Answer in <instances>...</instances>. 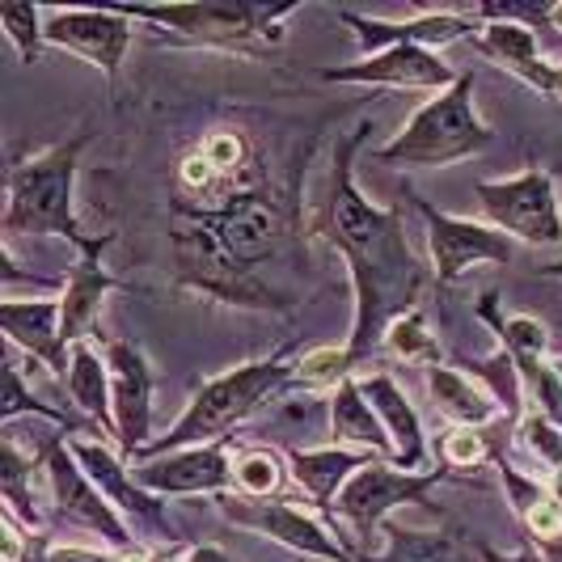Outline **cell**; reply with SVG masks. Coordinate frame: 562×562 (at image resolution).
<instances>
[{
	"instance_id": "cell-48",
	"label": "cell",
	"mask_w": 562,
	"mask_h": 562,
	"mask_svg": "<svg viewBox=\"0 0 562 562\" xmlns=\"http://www.w3.org/2000/svg\"><path fill=\"white\" fill-rule=\"evenodd\" d=\"M550 30H562V4H550Z\"/></svg>"
},
{
	"instance_id": "cell-44",
	"label": "cell",
	"mask_w": 562,
	"mask_h": 562,
	"mask_svg": "<svg viewBox=\"0 0 562 562\" xmlns=\"http://www.w3.org/2000/svg\"><path fill=\"white\" fill-rule=\"evenodd\" d=\"M474 550H479L482 562H541V554H537L533 541H529L525 550H516V554H499V550H491L486 541H474Z\"/></svg>"
},
{
	"instance_id": "cell-43",
	"label": "cell",
	"mask_w": 562,
	"mask_h": 562,
	"mask_svg": "<svg viewBox=\"0 0 562 562\" xmlns=\"http://www.w3.org/2000/svg\"><path fill=\"white\" fill-rule=\"evenodd\" d=\"M22 550H26V541H22V529H18V516H0V554L4 562H22Z\"/></svg>"
},
{
	"instance_id": "cell-27",
	"label": "cell",
	"mask_w": 562,
	"mask_h": 562,
	"mask_svg": "<svg viewBox=\"0 0 562 562\" xmlns=\"http://www.w3.org/2000/svg\"><path fill=\"white\" fill-rule=\"evenodd\" d=\"M479 317L499 335V347L512 351V360H541V356L550 351V330H546L537 317L499 310V292H486V296H482Z\"/></svg>"
},
{
	"instance_id": "cell-7",
	"label": "cell",
	"mask_w": 562,
	"mask_h": 562,
	"mask_svg": "<svg viewBox=\"0 0 562 562\" xmlns=\"http://www.w3.org/2000/svg\"><path fill=\"white\" fill-rule=\"evenodd\" d=\"M486 225L525 246H562V195L541 166H529L504 182H474Z\"/></svg>"
},
{
	"instance_id": "cell-2",
	"label": "cell",
	"mask_w": 562,
	"mask_h": 562,
	"mask_svg": "<svg viewBox=\"0 0 562 562\" xmlns=\"http://www.w3.org/2000/svg\"><path fill=\"white\" fill-rule=\"evenodd\" d=\"M85 132L9 169V203H4V241L13 237H64L77 254L102 246L106 237H89L77 221V166L85 153Z\"/></svg>"
},
{
	"instance_id": "cell-38",
	"label": "cell",
	"mask_w": 562,
	"mask_h": 562,
	"mask_svg": "<svg viewBox=\"0 0 562 562\" xmlns=\"http://www.w3.org/2000/svg\"><path fill=\"white\" fill-rule=\"evenodd\" d=\"M440 457H445V470H474L482 461H495V449L482 436V427H452L440 440Z\"/></svg>"
},
{
	"instance_id": "cell-35",
	"label": "cell",
	"mask_w": 562,
	"mask_h": 562,
	"mask_svg": "<svg viewBox=\"0 0 562 562\" xmlns=\"http://www.w3.org/2000/svg\"><path fill=\"white\" fill-rule=\"evenodd\" d=\"M0 26L9 34V43L18 47L22 64H34L47 47V13L38 4H18V0H4L0 4Z\"/></svg>"
},
{
	"instance_id": "cell-47",
	"label": "cell",
	"mask_w": 562,
	"mask_h": 562,
	"mask_svg": "<svg viewBox=\"0 0 562 562\" xmlns=\"http://www.w3.org/2000/svg\"><path fill=\"white\" fill-rule=\"evenodd\" d=\"M114 562H148V554H140V550H123V554H114Z\"/></svg>"
},
{
	"instance_id": "cell-42",
	"label": "cell",
	"mask_w": 562,
	"mask_h": 562,
	"mask_svg": "<svg viewBox=\"0 0 562 562\" xmlns=\"http://www.w3.org/2000/svg\"><path fill=\"white\" fill-rule=\"evenodd\" d=\"M43 562H114V554L93 550V546H72V541H52Z\"/></svg>"
},
{
	"instance_id": "cell-24",
	"label": "cell",
	"mask_w": 562,
	"mask_h": 562,
	"mask_svg": "<svg viewBox=\"0 0 562 562\" xmlns=\"http://www.w3.org/2000/svg\"><path fill=\"white\" fill-rule=\"evenodd\" d=\"M68 397L81 406V415L102 423V431L114 440V415H111V364L106 351H98L89 338L68 347V372H64Z\"/></svg>"
},
{
	"instance_id": "cell-49",
	"label": "cell",
	"mask_w": 562,
	"mask_h": 562,
	"mask_svg": "<svg viewBox=\"0 0 562 562\" xmlns=\"http://www.w3.org/2000/svg\"><path fill=\"white\" fill-rule=\"evenodd\" d=\"M541 276H562V262H550V267H546Z\"/></svg>"
},
{
	"instance_id": "cell-36",
	"label": "cell",
	"mask_w": 562,
	"mask_h": 562,
	"mask_svg": "<svg viewBox=\"0 0 562 562\" xmlns=\"http://www.w3.org/2000/svg\"><path fill=\"white\" fill-rule=\"evenodd\" d=\"M385 347L394 351L397 360H406V364H440V342L427 330L423 310H411L406 317H397L394 326H390V335H385Z\"/></svg>"
},
{
	"instance_id": "cell-10",
	"label": "cell",
	"mask_w": 562,
	"mask_h": 562,
	"mask_svg": "<svg viewBox=\"0 0 562 562\" xmlns=\"http://www.w3.org/2000/svg\"><path fill=\"white\" fill-rule=\"evenodd\" d=\"M178 212L203 221L241 267L267 262V258L276 254V246H280V212H276V203L262 195V191L225 187L221 195H212L203 207L178 203Z\"/></svg>"
},
{
	"instance_id": "cell-21",
	"label": "cell",
	"mask_w": 562,
	"mask_h": 562,
	"mask_svg": "<svg viewBox=\"0 0 562 562\" xmlns=\"http://www.w3.org/2000/svg\"><path fill=\"white\" fill-rule=\"evenodd\" d=\"M0 326L18 351H26L34 364H47L56 376L68 372V342L59 330V301H4Z\"/></svg>"
},
{
	"instance_id": "cell-15",
	"label": "cell",
	"mask_w": 562,
	"mask_h": 562,
	"mask_svg": "<svg viewBox=\"0 0 562 562\" xmlns=\"http://www.w3.org/2000/svg\"><path fill=\"white\" fill-rule=\"evenodd\" d=\"M228 445L233 440H216V445H195V449L153 457V461L132 465V479L157 499H166V495H228L233 491Z\"/></svg>"
},
{
	"instance_id": "cell-26",
	"label": "cell",
	"mask_w": 562,
	"mask_h": 562,
	"mask_svg": "<svg viewBox=\"0 0 562 562\" xmlns=\"http://www.w3.org/2000/svg\"><path fill=\"white\" fill-rule=\"evenodd\" d=\"M34 474H43V452L26 457V452L4 436V445H0V495H4V512L9 516H22L30 533L43 525V516L34 507V491H30Z\"/></svg>"
},
{
	"instance_id": "cell-11",
	"label": "cell",
	"mask_w": 562,
	"mask_h": 562,
	"mask_svg": "<svg viewBox=\"0 0 562 562\" xmlns=\"http://www.w3.org/2000/svg\"><path fill=\"white\" fill-rule=\"evenodd\" d=\"M43 482H47V495L56 504V516L68 520V525H81L89 533H98L111 550H132V529L127 520L111 507V499L93 486V479L81 470V461L68 449V436L64 440H52L43 449Z\"/></svg>"
},
{
	"instance_id": "cell-12",
	"label": "cell",
	"mask_w": 562,
	"mask_h": 562,
	"mask_svg": "<svg viewBox=\"0 0 562 562\" xmlns=\"http://www.w3.org/2000/svg\"><path fill=\"white\" fill-rule=\"evenodd\" d=\"M406 199L419 207L423 225H427V250H431V267H436V280L440 283H457L479 262H512L516 258L512 237H504L499 228L479 225V221H461V216H449V212H436L411 187H406Z\"/></svg>"
},
{
	"instance_id": "cell-6",
	"label": "cell",
	"mask_w": 562,
	"mask_h": 562,
	"mask_svg": "<svg viewBox=\"0 0 562 562\" xmlns=\"http://www.w3.org/2000/svg\"><path fill=\"white\" fill-rule=\"evenodd\" d=\"M169 241H173V267H178V283L182 288H191L199 296H212L221 305H237V310L288 313L280 292L271 283L258 280L250 267H241L203 221L182 216V225L169 233Z\"/></svg>"
},
{
	"instance_id": "cell-29",
	"label": "cell",
	"mask_w": 562,
	"mask_h": 562,
	"mask_svg": "<svg viewBox=\"0 0 562 562\" xmlns=\"http://www.w3.org/2000/svg\"><path fill=\"white\" fill-rule=\"evenodd\" d=\"M461 372H470L482 390L495 397L499 415H507V423H516V427H520V419H525V402H529V397H525L520 368H516V360H512V351H507V347H499V351H495V356H486V360H465Z\"/></svg>"
},
{
	"instance_id": "cell-16",
	"label": "cell",
	"mask_w": 562,
	"mask_h": 562,
	"mask_svg": "<svg viewBox=\"0 0 562 562\" xmlns=\"http://www.w3.org/2000/svg\"><path fill=\"white\" fill-rule=\"evenodd\" d=\"M47 13V47L72 52L106 72V81L119 77L123 52L132 43V18L119 9H43Z\"/></svg>"
},
{
	"instance_id": "cell-3",
	"label": "cell",
	"mask_w": 562,
	"mask_h": 562,
	"mask_svg": "<svg viewBox=\"0 0 562 562\" xmlns=\"http://www.w3.org/2000/svg\"><path fill=\"white\" fill-rule=\"evenodd\" d=\"M292 372H296V364H283V356H271V360H250V364H237L228 368V372H221V376H212V381H203L195 394H191V402H187V411L178 415V423L169 427L161 440H153L132 465L153 461V457H166V452H178V449H195V445L225 440L228 431L237 423L250 419L267 397L292 385Z\"/></svg>"
},
{
	"instance_id": "cell-46",
	"label": "cell",
	"mask_w": 562,
	"mask_h": 562,
	"mask_svg": "<svg viewBox=\"0 0 562 562\" xmlns=\"http://www.w3.org/2000/svg\"><path fill=\"white\" fill-rule=\"evenodd\" d=\"M148 562H187V550L182 546H161V550H153Z\"/></svg>"
},
{
	"instance_id": "cell-40",
	"label": "cell",
	"mask_w": 562,
	"mask_h": 562,
	"mask_svg": "<svg viewBox=\"0 0 562 562\" xmlns=\"http://www.w3.org/2000/svg\"><path fill=\"white\" fill-rule=\"evenodd\" d=\"M199 153L212 161V169H216L221 178H233L237 169L246 166V140H241L237 132H212Z\"/></svg>"
},
{
	"instance_id": "cell-8",
	"label": "cell",
	"mask_w": 562,
	"mask_h": 562,
	"mask_svg": "<svg viewBox=\"0 0 562 562\" xmlns=\"http://www.w3.org/2000/svg\"><path fill=\"white\" fill-rule=\"evenodd\" d=\"M445 479H449L445 470H436V474H406L397 465L372 461V465H364L356 479L338 491L330 512L356 533V554H364V546L376 541L381 525L390 520L394 507L402 504L431 507V486H440Z\"/></svg>"
},
{
	"instance_id": "cell-5",
	"label": "cell",
	"mask_w": 562,
	"mask_h": 562,
	"mask_svg": "<svg viewBox=\"0 0 562 562\" xmlns=\"http://www.w3.org/2000/svg\"><path fill=\"white\" fill-rule=\"evenodd\" d=\"M123 18L148 22L157 30H169L173 43L187 47H225V52H250L254 43H280V22L296 4H114Z\"/></svg>"
},
{
	"instance_id": "cell-23",
	"label": "cell",
	"mask_w": 562,
	"mask_h": 562,
	"mask_svg": "<svg viewBox=\"0 0 562 562\" xmlns=\"http://www.w3.org/2000/svg\"><path fill=\"white\" fill-rule=\"evenodd\" d=\"M330 440L338 449L372 452V457H390L394 461V440H390L385 423L376 419L372 402L360 390V376H347L330 394Z\"/></svg>"
},
{
	"instance_id": "cell-37",
	"label": "cell",
	"mask_w": 562,
	"mask_h": 562,
	"mask_svg": "<svg viewBox=\"0 0 562 562\" xmlns=\"http://www.w3.org/2000/svg\"><path fill=\"white\" fill-rule=\"evenodd\" d=\"M18 415H43V419L59 423V427H68L72 431V423L64 419L59 411H52V406H43L38 397H34V390H26V372L13 364H4V397H0V419L13 423Z\"/></svg>"
},
{
	"instance_id": "cell-1",
	"label": "cell",
	"mask_w": 562,
	"mask_h": 562,
	"mask_svg": "<svg viewBox=\"0 0 562 562\" xmlns=\"http://www.w3.org/2000/svg\"><path fill=\"white\" fill-rule=\"evenodd\" d=\"M372 123H360L351 136H342L335 148V166H330V195L322 212V228L330 237L351 271V292H356V317H351V338L347 351L356 368L385 342L390 326L397 317L419 305L423 288H427V267L415 250L406 246V228H402V207H376L356 187V153Z\"/></svg>"
},
{
	"instance_id": "cell-33",
	"label": "cell",
	"mask_w": 562,
	"mask_h": 562,
	"mask_svg": "<svg viewBox=\"0 0 562 562\" xmlns=\"http://www.w3.org/2000/svg\"><path fill=\"white\" fill-rule=\"evenodd\" d=\"M351 372H356V360H351L347 342H342V347L326 342V347H313V351H305V356L296 360L292 385H296V390H338Z\"/></svg>"
},
{
	"instance_id": "cell-45",
	"label": "cell",
	"mask_w": 562,
	"mask_h": 562,
	"mask_svg": "<svg viewBox=\"0 0 562 562\" xmlns=\"http://www.w3.org/2000/svg\"><path fill=\"white\" fill-rule=\"evenodd\" d=\"M187 562H233V559H228L221 546H191V550H187Z\"/></svg>"
},
{
	"instance_id": "cell-41",
	"label": "cell",
	"mask_w": 562,
	"mask_h": 562,
	"mask_svg": "<svg viewBox=\"0 0 562 562\" xmlns=\"http://www.w3.org/2000/svg\"><path fill=\"white\" fill-rule=\"evenodd\" d=\"M525 85H533L541 93H550V98H559L562 102V64H550V59H533L529 68H520L516 72Z\"/></svg>"
},
{
	"instance_id": "cell-17",
	"label": "cell",
	"mask_w": 562,
	"mask_h": 562,
	"mask_svg": "<svg viewBox=\"0 0 562 562\" xmlns=\"http://www.w3.org/2000/svg\"><path fill=\"white\" fill-rule=\"evenodd\" d=\"M342 26L356 30L360 47L368 56L390 52V47H449L457 38H474L482 30L474 9H427L415 22H381V18H360V13H338Z\"/></svg>"
},
{
	"instance_id": "cell-32",
	"label": "cell",
	"mask_w": 562,
	"mask_h": 562,
	"mask_svg": "<svg viewBox=\"0 0 562 562\" xmlns=\"http://www.w3.org/2000/svg\"><path fill=\"white\" fill-rule=\"evenodd\" d=\"M516 431H520V445L529 449V457H537V465L546 474V491L562 504V431L550 419L533 415V411L520 419Z\"/></svg>"
},
{
	"instance_id": "cell-30",
	"label": "cell",
	"mask_w": 562,
	"mask_h": 562,
	"mask_svg": "<svg viewBox=\"0 0 562 562\" xmlns=\"http://www.w3.org/2000/svg\"><path fill=\"white\" fill-rule=\"evenodd\" d=\"M470 43L479 47L482 56L499 59L512 77L520 68H529L533 59H541L537 56V30L525 26V22H486Z\"/></svg>"
},
{
	"instance_id": "cell-25",
	"label": "cell",
	"mask_w": 562,
	"mask_h": 562,
	"mask_svg": "<svg viewBox=\"0 0 562 562\" xmlns=\"http://www.w3.org/2000/svg\"><path fill=\"white\" fill-rule=\"evenodd\" d=\"M427 394L436 402V411L452 423V427H486L499 415L495 397L482 390L479 381L461 368H427Z\"/></svg>"
},
{
	"instance_id": "cell-19",
	"label": "cell",
	"mask_w": 562,
	"mask_h": 562,
	"mask_svg": "<svg viewBox=\"0 0 562 562\" xmlns=\"http://www.w3.org/2000/svg\"><path fill=\"white\" fill-rule=\"evenodd\" d=\"M111 241H114V233L102 241V246L85 250L81 262H77V267L68 271V280H64V292H59V330H64V342H68V347L81 342V338L93 330L106 292L127 288V283L119 280V276H111L106 262H102V254L111 250Z\"/></svg>"
},
{
	"instance_id": "cell-9",
	"label": "cell",
	"mask_w": 562,
	"mask_h": 562,
	"mask_svg": "<svg viewBox=\"0 0 562 562\" xmlns=\"http://www.w3.org/2000/svg\"><path fill=\"white\" fill-rule=\"evenodd\" d=\"M221 516L237 529H250L271 541H280L283 550L305 554L313 562H360L351 554L347 541H338L305 504L296 499H246V495H216Z\"/></svg>"
},
{
	"instance_id": "cell-4",
	"label": "cell",
	"mask_w": 562,
	"mask_h": 562,
	"mask_svg": "<svg viewBox=\"0 0 562 562\" xmlns=\"http://www.w3.org/2000/svg\"><path fill=\"white\" fill-rule=\"evenodd\" d=\"M491 140H495V132L482 123L479 106H474V77L461 72L457 85L436 93L431 102H423L394 140L381 144L372 157L381 166L397 169H445L465 157H479L482 148H491Z\"/></svg>"
},
{
	"instance_id": "cell-14",
	"label": "cell",
	"mask_w": 562,
	"mask_h": 562,
	"mask_svg": "<svg viewBox=\"0 0 562 562\" xmlns=\"http://www.w3.org/2000/svg\"><path fill=\"white\" fill-rule=\"evenodd\" d=\"M106 364H111V415L119 457L132 465L153 440V368L140 347L132 342H106Z\"/></svg>"
},
{
	"instance_id": "cell-34",
	"label": "cell",
	"mask_w": 562,
	"mask_h": 562,
	"mask_svg": "<svg viewBox=\"0 0 562 562\" xmlns=\"http://www.w3.org/2000/svg\"><path fill=\"white\" fill-rule=\"evenodd\" d=\"M520 381H525V397L533 402V415L550 419L562 431V368L550 364V356L541 360H516Z\"/></svg>"
},
{
	"instance_id": "cell-18",
	"label": "cell",
	"mask_w": 562,
	"mask_h": 562,
	"mask_svg": "<svg viewBox=\"0 0 562 562\" xmlns=\"http://www.w3.org/2000/svg\"><path fill=\"white\" fill-rule=\"evenodd\" d=\"M457 77L461 72L427 47H390V52L356 59L347 68L322 72V81L330 85H394V89H436V93L457 85Z\"/></svg>"
},
{
	"instance_id": "cell-28",
	"label": "cell",
	"mask_w": 562,
	"mask_h": 562,
	"mask_svg": "<svg viewBox=\"0 0 562 562\" xmlns=\"http://www.w3.org/2000/svg\"><path fill=\"white\" fill-rule=\"evenodd\" d=\"M385 554H360V562H457V541L436 529H411L394 516L381 525Z\"/></svg>"
},
{
	"instance_id": "cell-31",
	"label": "cell",
	"mask_w": 562,
	"mask_h": 562,
	"mask_svg": "<svg viewBox=\"0 0 562 562\" xmlns=\"http://www.w3.org/2000/svg\"><path fill=\"white\" fill-rule=\"evenodd\" d=\"M283 479H288V461L276 449H246L233 461V491L246 499H276Z\"/></svg>"
},
{
	"instance_id": "cell-39",
	"label": "cell",
	"mask_w": 562,
	"mask_h": 562,
	"mask_svg": "<svg viewBox=\"0 0 562 562\" xmlns=\"http://www.w3.org/2000/svg\"><path fill=\"white\" fill-rule=\"evenodd\" d=\"M520 525H525V533L541 541V546H562V504L550 495V491H541L533 504L520 512Z\"/></svg>"
},
{
	"instance_id": "cell-13",
	"label": "cell",
	"mask_w": 562,
	"mask_h": 562,
	"mask_svg": "<svg viewBox=\"0 0 562 562\" xmlns=\"http://www.w3.org/2000/svg\"><path fill=\"white\" fill-rule=\"evenodd\" d=\"M68 449L72 457L81 461V470L93 479V486L111 499V507L127 520V529H136L144 537H161L166 546H178V537L173 529L166 525V512H161V499L157 495H148L144 486H136L132 479V470H127V461L111 452V445L102 440H68Z\"/></svg>"
},
{
	"instance_id": "cell-20",
	"label": "cell",
	"mask_w": 562,
	"mask_h": 562,
	"mask_svg": "<svg viewBox=\"0 0 562 562\" xmlns=\"http://www.w3.org/2000/svg\"><path fill=\"white\" fill-rule=\"evenodd\" d=\"M360 390L372 402L376 419L385 423L390 440H394V465L406 470V474H423V457H427V436H423V419L419 411L411 406L406 390L397 385L390 372H368L360 376Z\"/></svg>"
},
{
	"instance_id": "cell-22",
	"label": "cell",
	"mask_w": 562,
	"mask_h": 562,
	"mask_svg": "<svg viewBox=\"0 0 562 562\" xmlns=\"http://www.w3.org/2000/svg\"><path fill=\"white\" fill-rule=\"evenodd\" d=\"M283 461H288V474L292 482L305 491L313 499V507H335L338 491L347 486V482L356 479L364 465H372L376 457L372 452H356V449H288L283 452Z\"/></svg>"
}]
</instances>
